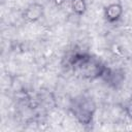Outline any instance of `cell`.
<instances>
[{
  "instance_id": "cell-2",
  "label": "cell",
  "mask_w": 132,
  "mask_h": 132,
  "mask_svg": "<svg viewBox=\"0 0 132 132\" xmlns=\"http://www.w3.org/2000/svg\"><path fill=\"white\" fill-rule=\"evenodd\" d=\"M42 9H43L42 5L32 4L27 8V10L25 12V18L30 22H34L40 18V15L42 13Z\"/></svg>"
},
{
  "instance_id": "cell-4",
  "label": "cell",
  "mask_w": 132,
  "mask_h": 132,
  "mask_svg": "<svg viewBox=\"0 0 132 132\" xmlns=\"http://www.w3.org/2000/svg\"><path fill=\"white\" fill-rule=\"evenodd\" d=\"M72 8L77 14H82L86 10V4L84 0H72Z\"/></svg>"
},
{
  "instance_id": "cell-1",
  "label": "cell",
  "mask_w": 132,
  "mask_h": 132,
  "mask_svg": "<svg viewBox=\"0 0 132 132\" xmlns=\"http://www.w3.org/2000/svg\"><path fill=\"white\" fill-rule=\"evenodd\" d=\"M72 109H73L74 116L79 120L80 123L88 124L92 120L94 105L91 104V101H89L88 99L76 100Z\"/></svg>"
},
{
  "instance_id": "cell-3",
  "label": "cell",
  "mask_w": 132,
  "mask_h": 132,
  "mask_svg": "<svg viewBox=\"0 0 132 132\" xmlns=\"http://www.w3.org/2000/svg\"><path fill=\"white\" fill-rule=\"evenodd\" d=\"M121 13H122V8L120 5H117V4L109 5L106 9V18L109 21H114L119 19Z\"/></svg>"
}]
</instances>
